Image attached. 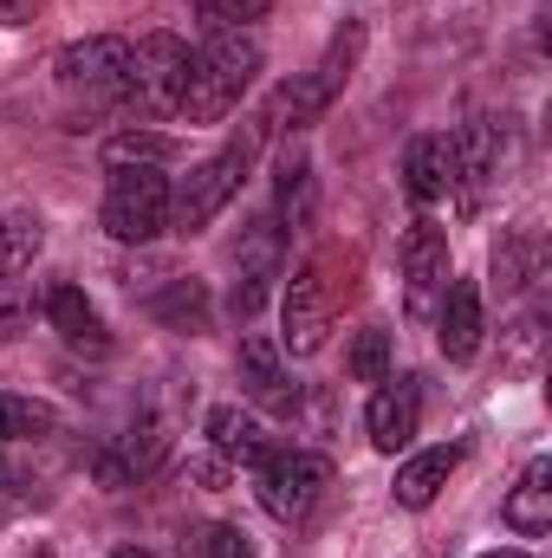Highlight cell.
<instances>
[{"mask_svg": "<svg viewBox=\"0 0 552 558\" xmlns=\"http://www.w3.org/2000/svg\"><path fill=\"white\" fill-rule=\"evenodd\" d=\"M351 292H358V254L351 247H319L299 274L286 279V299H279V325L286 331H279V344L292 357H312Z\"/></svg>", "mask_w": 552, "mask_h": 558, "instance_id": "6da1fadb", "label": "cell"}, {"mask_svg": "<svg viewBox=\"0 0 552 558\" xmlns=\"http://www.w3.org/2000/svg\"><path fill=\"white\" fill-rule=\"evenodd\" d=\"M254 72H261V39L248 26L208 33L202 52H189V72H182V118L189 124H221L248 98Z\"/></svg>", "mask_w": 552, "mask_h": 558, "instance_id": "7a4b0ae2", "label": "cell"}, {"mask_svg": "<svg viewBox=\"0 0 552 558\" xmlns=\"http://www.w3.org/2000/svg\"><path fill=\"white\" fill-rule=\"evenodd\" d=\"M254 149H261V131H241L228 149H215L208 162H195V169L182 175V189H169V228H176V234H202V228L241 195V182H248V169H254Z\"/></svg>", "mask_w": 552, "mask_h": 558, "instance_id": "3957f363", "label": "cell"}, {"mask_svg": "<svg viewBox=\"0 0 552 558\" xmlns=\"http://www.w3.org/2000/svg\"><path fill=\"white\" fill-rule=\"evenodd\" d=\"M182 72H189V46H182L176 33H149V39L131 46V72H124L118 105H124L137 124L182 118Z\"/></svg>", "mask_w": 552, "mask_h": 558, "instance_id": "277c9868", "label": "cell"}, {"mask_svg": "<svg viewBox=\"0 0 552 558\" xmlns=\"http://www.w3.org/2000/svg\"><path fill=\"white\" fill-rule=\"evenodd\" d=\"M105 234L124 247H149L169 228V175L163 169H111L105 189Z\"/></svg>", "mask_w": 552, "mask_h": 558, "instance_id": "5b68a950", "label": "cell"}, {"mask_svg": "<svg viewBox=\"0 0 552 558\" xmlns=\"http://www.w3.org/2000/svg\"><path fill=\"white\" fill-rule=\"evenodd\" d=\"M254 487H261V507L274 520H305L319 507V494L332 487V461L312 454V448H274L261 468H254Z\"/></svg>", "mask_w": 552, "mask_h": 558, "instance_id": "8992f818", "label": "cell"}, {"mask_svg": "<svg viewBox=\"0 0 552 558\" xmlns=\"http://www.w3.org/2000/svg\"><path fill=\"white\" fill-rule=\"evenodd\" d=\"M59 85L65 92H85V98H118L124 92V72H131V39L118 33H92V39H72L59 59H52Z\"/></svg>", "mask_w": 552, "mask_h": 558, "instance_id": "52a82bcc", "label": "cell"}, {"mask_svg": "<svg viewBox=\"0 0 552 558\" xmlns=\"http://www.w3.org/2000/svg\"><path fill=\"white\" fill-rule=\"evenodd\" d=\"M448 279H455L448 234L435 221H410V234H404V305H410V318H429L442 305Z\"/></svg>", "mask_w": 552, "mask_h": 558, "instance_id": "ba28073f", "label": "cell"}, {"mask_svg": "<svg viewBox=\"0 0 552 558\" xmlns=\"http://www.w3.org/2000/svg\"><path fill=\"white\" fill-rule=\"evenodd\" d=\"M241 397H248L254 410H267V416H292V410H299L305 390L286 377L274 338H241Z\"/></svg>", "mask_w": 552, "mask_h": 558, "instance_id": "9c48e42d", "label": "cell"}, {"mask_svg": "<svg viewBox=\"0 0 552 558\" xmlns=\"http://www.w3.org/2000/svg\"><path fill=\"white\" fill-rule=\"evenodd\" d=\"M416 422H422V390L416 377H384L371 410H364V428H371V448L377 454H404L416 441Z\"/></svg>", "mask_w": 552, "mask_h": 558, "instance_id": "30bf717a", "label": "cell"}, {"mask_svg": "<svg viewBox=\"0 0 552 558\" xmlns=\"http://www.w3.org/2000/svg\"><path fill=\"white\" fill-rule=\"evenodd\" d=\"M435 344L448 364H468L481 351V286L475 279H448V292L435 305Z\"/></svg>", "mask_w": 552, "mask_h": 558, "instance_id": "8fae6325", "label": "cell"}, {"mask_svg": "<svg viewBox=\"0 0 552 558\" xmlns=\"http://www.w3.org/2000/svg\"><path fill=\"white\" fill-rule=\"evenodd\" d=\"M461 175H455V137L448 131H429V137H410L404 149V189H410V202H442L448 189H455Z\"/></svg>", "mask_w": 552, "mask_h": 558, "instance_id": "7c38bea8", "label": "cell"}, {"mask_svg": "<svg viewBox=\"0 0 552 558\" xmlns=\"http://www.w3.org/2000/svg\"><path fill=\"white\" fill-rule=\"evenodd\" d=\"M332 111V98H325V85L312 78V72H299V78H286L274 98H267V111H261V137H292V131H305V124H319Z\"/></svg>", "mask_w": 552, "mask_h": 558, "instance_id": "4fadbf2b", "label": "cell"}, {"mask_svg": "<svg viewBox=\"0 0 552 558\" xmlns=\"http://www.w3.org/2000/svg\"><path fill=\"white\" fill-rule=\"evenodd\" d=\"M46 325H52V331H59L72 351H105V344H111V338H105V318H98V305H92L79 286H65V279L46 292Z\"/></svg>", "mask_w": 552, "mask_h": 558, "instance_id": "5bb4252c", "label": "cell"}, {"mask_svg": "<svg viewBox=\"0 0 552 558\" xmlns=\"http://www.w3.org/2000/svg\"><path fill=\"white\" fill-rule=\"evenodd\" d=\"M208 448H215L221 461H241V468H261V461L274 454V441H267L261 416H248V410H235V403L208 410Z\"/></svg>", "mask_w": 552, "mask_h": 558, "instance_id": "9a60e30c", "label": "cell"}, {"mask_svg": "<svg viewBox=\"0 0 552 558\" xmlns=\"http://www.w3.org/2000/svg\"><path fill=\"white\" fill-rule=\"evenodd\" d=\"M461 468V448L455 441H442V448H422V454H410L404 468H397V507H410V513H422L442 487H448V474Z\"/></svg>", "mask_w": 552, "mask_h": 558, "instance_id": "2e32d148", "label": "cell"}, {"mask_svg": "<svg viewBox=\"0 0 552 558\" xmlns=\"http://www.w3.org/2000/svg\"><path fill=\"white\" fill-rule=\"evenodd\" d=\"M143 305H149V318H156V325H169V331H182V338L208 331V312H215L202 279H176V274L163 279V286H156Z\"/></svg>", "mask_w": 552, "mask_h": 558, "instance_id": "e0dca14e", "label": "cell"}, {"mask_svg": "<svg viewBox=\"0 0 552 558\" xmlns=\"http://www.w3.org/2000/svg\"><path fill=\"white\" fill-rule=\"evenodd\" d=\"M507 526L520 533V539H540L552 533V461H527V474L514 481V494H507Z\"/></svg>", "mask_w": 552, "mask_h": 558, "instance_id": "ac0fdd59", "label": "cell"}, {"mask_svg": "<svg viewBox=\"0 0 552 558\" xmlns=\"http://www.w3.org/2000/svg\"><path fill=\"white\" fill-rule=\"evenodd\" d=\"M274 228L279 234H305L312 228V162L299 149H286L274 169Z\"/></svg>", "mask_w": 552, "mask_h": 558, "instance_id": "d6986e66", "label": "cell"}, {"mask_svg": "<svg viewBox=\"0 0 552 558\" xmlns=\"http://www.w3.org/2000/svg\"><path fill=\"white\" fill-rule=\"evenodd\" d=\"M169 156H176L169 131H118L105 143V169H163Z\"/></svg>", "mask_w": 552, "mask_h": 558, "instance_id": "ffe728a7", "label": "cell"}, {"mask_svg": "<svg viewBox=\"0 0 552 558\" xmlns=\"http://www.w3.org/2000/svg\"><path fill=\"white\" fill-rule=\"evenodd\" d=\"M39 241H46V234H39V215H0V286L33 267Z\"/></svg>", "mask_w": 552, "mask_h": 558, "instance_id": "44dd1931", "label": "cell"}, {"mask_svg": "<svg viewBox=\"0 0 552 558\" xmlns=\"http://www.w3.org/2000/svg\"><path fill=\"white\" fill-rule=\"evenodd\" d=\"M358 52H364V26H345V33L325 46V59L312 65V78L325 85V98H332V105H338V92L351 85V65H358Z\"/></svg>", "mask_w": 552, "mask_h": 558, "instance_id": "7402d4cb", "label": "cell"}, {"mask_svg": "<svg viewBox=\"0 0 552 558\" xmlns=\"http://www.w3.org/2000/svg\"><path fill=\"white\" fill-rule=\"evenodd\" d=\"M59 416L46 410V403H26V397H0V448H13V441H39V435H52Z\"/></svg>", "mask_w": 552, "mask_h": 558, "instance_id": "603a6c76", "label": "cell"}, {"mask_svg": "<svg viewBox=\"0 0 552 558\" xmlns=\"http://www.w3.org/2000/svg\"><path fill=\"white\" fill-rule=\"evenodd\" d=\"M279 0H189V13H195V26L202 33H228V26H248V20H261V13H274Z\"/></svg>", "mask_w": 552, "mask_h": 558, "instance_id": "cb8c5ba5", "label": "cell"}, {"mask_svg": "<svg viewBox=\"0 0 552 558\" xmlns=\"http://www.w3.org/2000/svg\"><path fill=\"white\" fill-rule=\"evenodd\" d=\"M351 377H358V384H384V377H391V331H358V344H351Z\"/></svg>", "mask_w": 552, "mask_h": 558, "instance_id": "d4e9b609", "label": "cell"}, {"mask_svg": "<svg viewBox=\"0 0 552 558\" xmlns=\"http://www.w3.org/2000/svg\"><path fill=\"white\" fill-rule=\"evenodd\" d=\"M202 558H254V553H248V533H241V526H208Z\"/></svg>", "mask_w": 552, "mask_h": 558, "instance_id": "484cf974", "label": "cell"}, {"mask_svg": "<svg viewBox=\"0 0 552 558\" xmlns=\"http://www.w3.org/2000/svg\"><path fill=\"white\" fill-rule=\"evenodd\" d=\"M195 481H202V487H221V481H228V461H221V454H195Z\"/></svg>", "mask_w": 552, "mask_h": 558, "instance_id": "4316f807", "label": "cell"}, {"mask_svg": "<svg viewBox=\"0 0 552 558\" xmlns=\"http://www.w3.org/2000/svg\"><path fill=\"white\" fill-rule=\"evenodd\" d=\"M39 13V0H0V26H26Z\"/></svg>", "mask_w": 552, "mask_h": 558, "instance_id": "83f0119b", "label": "cell"}, {"mask_svg": "<svg viewBox=\"0 0 552 558\" xmlns=\"http://www.w3.org/2000/svg\"><path fill=\"white\" fill-rule=\"evenodd\" d=\"M481 558H527L520 546H501V553H481Z\"/></svg>", "mask_w": 552, "mask_h": 558, "instance_id": "f1b7e54d", "label": "cell"}, {"mask_svg": "<svg viewBox=\"0 0 552 558\" xmlns=\"http://www.w3.org/2000/svg\"><path fill=\"white\" fill-rule=\"evenodd\" d=\"M111 558H149V553H137V546H124V553H111Z\"/></svg>", "mask_w": 552, "mask_h": 558, "instance_id": "f546056e", "label": "cell"}, {"mask_svg": "<svg viewBox=\"0 0 552 558\" xmlns=\"http://www.w3.org/2000/svg\"><path fill=\"white\" fill-rule=\"evenodd\" d=\"M39 558H52V553H39Z\"/></svg>", "mask_w": 552, "mask_h": 558, "instance_id": "4dcf8cb0", "label": "cell"}]
</instances>
